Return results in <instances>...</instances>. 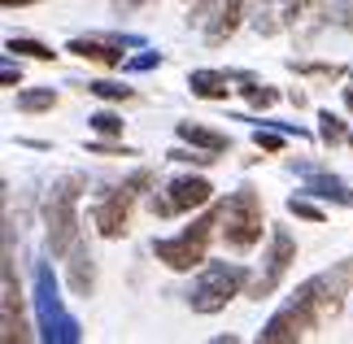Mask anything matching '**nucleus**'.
I'll use <instances>...</instances> for the list:
<instances>
[{"instance_id":"1","label":"nucleus","mask_w":353,"mask_h":344,"mask_svg":"<svg viewBox=\"0 0 353 344\" xmlns=\"http://www.w3.org/2000/svg\"><path fill=\"white\" fill-rule=\"evenodd\" d=\"M349 287H353V257L345 261V266L323 270V274H314L310 283L296 287L292 305H283L275 318L266 323L262 340H301V336H310L314 327L327 323L332 314H341Z\"/></svg>"},{"instance_id":"2","label":"nucleus","mask_w":353,"mask_h":344,"mask_svg":"<svg viewBox=\"0 0 353 344\" xmlns=\"http://www.w3.org/2000/svg\"><path fill=\"white\" fill-rule=\"evenodd\" d=\"M223 240L227 249H253L257 240H262V201H257V192H236L232 201L223 205Z\"/></svg>"},{"instance_id":"3","label":"nucleus","mask_w":353,"mask_h":344,"mask_svg":"<svg viewBox=\"0 0 353 344\" xmlns=\"http://www.w3.org/2000/svg\"><path fill=\"white\" fill-rule=\"evenodd\" d=\"M223 218V210L219 214H205V218H196L192 227L183 231V236H174V240H161L157 244V261H166L170 270H196L201 261H205V249H210V236H214V223Z\"/></svg>"},{"instance_id":"4","label":"nucleus","mask_w":353,"mask_h":344,"mask_svg":"<svg viewBox=\"0 0 353 344\" xmlns=\"http://www.w3.org/2000/svg\"><path fill=\"white\" fill-rule=\"evenodd\" d=\"M79 179H61L52 188V196L44 205V218H48V240H52V253L65 257L74 249V231H79V218H74V205H79Z\"/></svg>"},{"instance_id":"5","label":"nucleus","mask_w":353,"mask_h":344,"mask_svg":"<svg viewBox=\"0 0 353 344\" xmlns=\"http://www.w3.org/2000/svg\"><path fill=\"white\" fill-rule=\"evenodd\" d=\"M148 183H153V174H148V170H135L127 183L114 188L110 196L97 205V227H101L105 240H118L122 231H127V223H131V205H135V196H140V188H148Z\"/></svg>"},{"instance_id":"6","label":"nucleus","mask_w":353,"mask_h":344,"mask_svg":"<svg viewBox=\"0 0 353 344\" xmlns=\"http://www.w3.org/2000/svg\"><path fill=\"white\" fill-rule=\"evenodd\" d=\"M240 283H244V270L240 266H210L205 279H201V287L192 292V310H201V314L223 310L227 301L240 292Z\"/></svg>"},{"instance_id":"7","label":"nucleus","mask_w":353,"mask_h":344,"mask_svg":"<svg viewBox=\"0 0 353 344\" xmlns=\"http://www.w3.org/2000/svg\"><path fill=\"white\" fill-rule=\"evenodd\" d=\"M214 196V188L205 183V179H174L170 192L161 201H153V210L161 218H170V214H183V210H196V205H205Z\"/></svg>"},{"instance_id":"8","label":"nucleus","mask_w":353,"mask_h":344,"mask_svg":"<svg viewBox=\"0 0 353 344\" xmlns=\"http://www.w3.org/2000/svg\"><path fill=\"white\" fill-rule=\"evenodd\" d=\"M292 257H296V244H292V236L288 231H275V240H270V266H266V274L253 283V296L262 301V296H270L279 287V279L288 274V266H292Z\"/></svg>"},{"instance_id":"9","label":"nucleus","mask_w":353,"mask_h":344,"mask_svg":"<svg viewBox=\"0 0 353 344\" xmlns=\"http://www.w3.org/2000/svg\"><path fill=\"white\" fill-rule=\"evenodd\" d=\"M244 13H249V0H219V13H214V22H210V39H214V44H223V39L236 31Z\"/></svg>"},{"instance_id":"10","label":"nucleus","mask_w":353,"mask_h":344,"mask_svg":"<svg viewBox=\"0 0 353 344\" xmlns=\"http://www.w3.org/2000/svg\"><path fill=\"white\" fill-rule=\"evenodd\" d=\"M70 52H79L88 61H101V65H122V48L101 44V39H70Z\"/></svg>"},{"instance_id":"11","label":"nucleus","mask_w":353,"mask_h":344,"mask_svg":"<svg viewBox=\"0 0 353 344\" xmlns=\"http://www.w3.org/2000/svg\"><path fill=\"white\" fill-rule=\"evenodd\" d=\"M179 140L205 148V153H223V148H227V135L210 131V127H196V122H179Z\"/></svg>"},{"instance_id":"12","label":"nucleus","mask_w":353,"mask_h":344,"mask_svg":"<svg viewBox=\"0 0 353 344\" xmlns=\"http://www.w3.org/2000/svg\"><path fill=\"white\" fill-rule=\"evenodd\" d=\"M192 88H196V96H210V101H219V96L232 92V88H227V74H210V70L192 74Z\"/></svg>"},{"instance_id":"13","label":"nucleus","mask_w":353,"mask_h":344,"mask_svg":"<svg viewBox=\"0 0 353 344\" xmlns=\"http://www.w3.org/2000/svg\"><path fill=\"white\" fill-rule=\"evenodd\" d=\"M70 287H74V292H92V257L83 253V249H79L74 253V266H70Z\"/></svg>"},{"instance_id":"14","label":"nucleus","mask_w":353,"mask_h":344,"mask_svg":"<svg viewBox=\"0 0 353 344\" xmlns=\"http://www.w3.org/2000/svg\"><path fill=\"white\" fill-rule=\"evenodd\" d=\"M52 101H57V96H52V88H48V92H22V96H18V109H26V114H39V109H52Z\"/></svg>"},{"instance_id":"15","label":"nucleus","mask_w":353,"mask_h":344,"mask_svg":"<svg viewBox=\"0 0 353 344\" xmlns=\"http://www.w3.org/2000/svg\"><path fill=\"white\" fill-rule=\"evenodd\" d=\"M9 52H26V57H35V61H48L52 57V48L35 44V39H9Z\"/></svg>"},{"instance_id":"16","label":"nucleus","mask_w":353,"mask_h":344,"mask_svg":"<svg viewBox=\"0 0 353 344\" xmlns=\"http://www.w3.org/2000/svg\"><path fill=\"white\" fill-rule=\"evenodd\" d=\"M323 140H327V144H336V140H345V127H341V118L323 114Z\"/></svg>"},{"instance_id":"17","label":"nucleus","mask_w":353,"mask_h":344,"mask_svg":"<svg viewBox=\"0 0 353 344\" xmlns=\"http://www.w3.org/2000/svg\"><path fill=\"white\" fill-rule=\"evenodd\" d=\"M92 127H97L101 135H118V131H122V122H118L114 114H97V118H92Z\"/></svg>"},{"instance_id":"18","label":"nucleus","mask_w":353,"mask_h":344,"mask_svg":"<svg viewBox=\"0 0 353 344\" xmlns=\"http://www.w3.org/2000/svg\"><path fill=\"white\" fill-rule=\"evenodd\" d=\"M92 92H97V96H105V101H127V88H118V83H97V88H92Z\"/></svg>"},{"instance_id":"19","label":"nucleus","mask_w":353,"mask_h":344,"mask_svg":"<svg viewBox=\"0 0 353 344\" xmlns=\"http://www.w3.org/2000/svg\"><path fill=\"white\" fill-rule=\"evenodd\" d=\"M257 148H270V153H279L283 140H279V135H262V131H257Z\"/></svg>"},{"instance_id":"20","label":"nucleus","mask_w":353,"mask_h":344,"mask_svg":"<svg viewBox=\"0 0 353 344\" xmlns=\"http://www.w3.org/2000/svg\"><path fill=\"white\" fill-rule=\"evenodd\" d=\"M292 214H301V218H314V223H319V210H314V205H305V201H292Z\"/></svg>"},{"instance_id":"21","label":"nucleus","mask_w":353,"mask_h":344,"mask_svg":"<svg viewBox=\"0 0 353 344\" xmlns=\"http://www.w3.org/2000/svg\"><path fill=\"white\" fill-rule=\"evenodd\" d=\"M270 5H279L283 18H296V0H270Z\"/></svg>"},{"instance_id":"22","label":"nucleus","mask_w":353,"mask_h":344,"mask_svg":"<svg viewBox=\"0 0 353 344\" xmlns=\"http://www.w3.org/2000/svg\"><path fill=\"white\" fill-rule=\"evenodd\" d=\"M135 5H148V0H118V9H135Z\"/></svg>"},{"instance_id":"23","label":"nucleus","mask_w":353,"mask_h":344,"mask_svg":"<svg viewBox=\"0 0 353 344\" xmlns=\"http://www.w3.org/2000/svg\"><path fill=\"white\" fill-rule=\"evenodd\" d=\"M18 5H35V0H5V9H18Z\"/></svg>"},{"instance_id":"24","label":"nucleus","mask_w":353,"mask_h":344,"mask_svg":"<svg viewBox=\"0 0 353 344\" xmlns=\"http://www.w3.org/2000/svg\"><path fill=\"white\" fill-rule=\"evenodd\" d=\"M310 5H319V0H296V13H301V9H310Z\"/></svg>"},{"instance_id":"25","label":"nucleus","mask_w":353,"mask_h":344,"mask_svg":"<svg viewBox=\"0 0 353 344\" xmlns=\"http://www.w3.org/2000/svg\"><path fill=\"white\" fill-rule=\"evenodd\" d=\"M345 105H349V109H353V88H349V92H345Z\"/></svg>"}]
</instances>
